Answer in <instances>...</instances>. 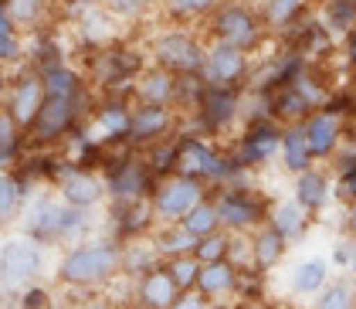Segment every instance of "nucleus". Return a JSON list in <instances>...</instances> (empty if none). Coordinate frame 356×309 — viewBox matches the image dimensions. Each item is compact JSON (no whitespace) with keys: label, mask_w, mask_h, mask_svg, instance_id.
I'll return each instance as SVG.
<instances>
[{"label":"nucleus","mask_w":356,"mask_h":309,"mask_svg":"<svg viewBox=\"0 0 356 309\" xmlns=\"http://www.w3.org/2000/svg\"><path fill=\"white\" fill-rule=\"evenodd\" d=\"M55 276L68 289H102L122 276V241L99 238V241H79L61 255Z\"/></svg>","instance_id":"1"},{"label":"nucleus","mask_w":356,"mask_h":309,"mask_svg":"<svg viewBox=\"0 0 356 309\" xmlns=\"http://www.w3.org/2000/svg\"><path fill=\"white\" fill-rule=\"evenodd\" d=\"M92 228V218H88V211L82 207H72V204H65L61 197H34L28 204V211H24V235H31L34 241H41L44 248H51V245H61V241H82V235Z\"/></svg>","instance_id":"2"},{"label":"nucleus","mask_w":356,"mask_h":309,"mask_svg":"<svg viewBox=\"0 0 356 309\" xmlns=\"http://www.w3.org/2000/svg\"><path fill=\"white\" fill-rule=\"evenodd\" d=\"M44 265H48L44 245L34 241L31 235L17 231V235L0 238V289H7V292L28 289L41 279Z\"/></svg>","instance_id":"3"},{"label":"nucleus","mask_w":356,"mask_h":309,"mask_svg":"<svg viewBox=\"0 0 356 309\" xmlns=\"http://www.w3.org/2000/svg\"><path fill=\"white\" fill-rule=\"evenodd\" d=\"M214 204L220 214V228L231 235H251L261 225H268V197L258 194L248 184H224L214 187Z\"/></svg>","instance_id":"4"},{"label":"nucleus","mask_w":356,"mask_h":309,"mask_svg":"<svg viewBox=\"0 0 356 309\" xmlns=\"http://www.w3.org/2000/svg\"><path fill=\"white\" fill-rule=\"evenodd\" d=\"M211 34L220 45L241 48V52L251 55L254 48H261L268 28H265V17L254 7L238 3V0H220L218 7L211 10Z\"/></svg>","instance_id":"5"},{"label":"nucleus","mask_w":356,"mask_h":309,"mask_svg":"<svg viewBox=\"0 0 356 309\" xmlns=\"http://www.w3.org/2000/svg\"><path fill=\"white\" fill-rule=\"evenodd\" d=\"M302 129H305L312 160H316V164H332V157L343 150L346 133H350V116L343 109V99L336 95L329 106L312 109V113L302 119Z\"/></svg>","instance_id":"6"},{"label":"nucleus","mask_w":356,"mask_h":309,"mask_svg":"<svg viewBox=\"0 0 356 309\" xmlns=\"http://www.w3.org/2000/svg\"><path fill=\"white\" fill-rule=\"evenodd\" d=\"M207 194H211L207 184L191 180V177H180V173H170L163 180H156V187H153V194H149L156 225H177L193 204H200Z\"/></svg>","instance_id":"7"},{"label":"nucleus","mask_w":356,"mask_h":309,"mask_svg":"<svg viewBox=\"0 0 356 309\" xmlns=\"http://www.w3.org/2000/svg\"><path fill=\"white\" fill-rule=\"evenodd\" d=\"M282 122L275 119V116H251V122H248L245 136L238 140L234 146V164L241 170H258L265 167V164H272L275 157H278V150H282Z\"/></svg>","instance_id":"8"},{"label":"nucleus","mask_w":356,"mask_h":309,"mask_svg":"<svg viewBox=\"0 0 356 309\" xmlns=\"http://www.w3.org/2000/svg\"><path fill=\"white\" fill-rule=\"evenodd\" d=\"M153 58L160 68L173 72V75H200L207 48L187 31H166L153 41Z\"/></svg>","instance_id":"9"},{"label":"nucleus","mask_w":356,"mask_h":309,"mask_svg":"<svg viewBox=\"0 0 356 309\" xmlns=\"http://www.w3.org/2000/svg\"><path fill=\"white\" fill-rule=\"evenodd\" d=\"M51 177H55L58 191H61V200L72 204V207L92 211L106 197V177H99L95 170H88V167H79L72 160L61 164V167H51Z\"/></svg>","instance_id":"10"},{"label":"nucleus","mask_w":356,"mask_h":309,"mask_svg":"<svg viewBox=\"0 0 356 309\" xmlns=\"http://www.w3.org/2000/svg\"><path fill=\"white\" fill-rule=\"evenodd\" d=\"M106 167H109L106 170V194L112 200H143L156 187V177H153V170L146 167V160L122 157V160L106 164Z\"/></svg>","instance_id":"11"},{"label":"nucleus","mask_w":356,"mask_h":309,"mask_svg":"<svg viewBox=\"0 0 356 309\" xmlns=\"http://www.w3.org/2000/svg\"><path fill=\"white\" fill-rule=\"evenodd\" d=\"M75 119H79V95H44L28 129L34 143H55L75 126Z\"/></svg>","instance_id":"12"},{"label":"nucleus","mask_w":356,"mask_h":309,"mask_svg":"<svg viewBox=\"0 0 356 309\" xmlns=\"http://www.w3.org/2000/svg\"><path fill=\"white\" fill-rule=\"evenodd\" d=\"M248 68H251V65H248V52L214 41V45L207 48L200 79L207 85H214V88H241V82L248 79Z\"/></svg>","instance_id":"13"},{"label":"nucleus","mask_w":356,"mask_h":309,"mask_svg":"<svg viewBox=\"0 0 356 309\" xmlns=\"http://www.w3.org/2000/svg\"><path fill=\"white\" fill-rule=\"evenodd\" d=\"M238 106H241V95L238 88H214L207 85L200 102H197V116H200V126L207 133H224L234 126L238 119Z\"/></svg>","instance_id":"14"},{"label":"nucleus","mask_w":356,"mask_h":309,"mask_svg":"<svg viewBox=\"0 0 356 309\" xmlns=\"http://www.w3.org/2000/svg\"><path fill=\"white\" fill-rule=\"evenodd\" d=\"M112 228H115V241H133V238H146L156 228V214L149 197L143 200H112Z\"/></svg>","instance_id":"15"},{"label":"nucleus","mask_w":356,"mask_h":309,"mask_svg":"<svg viewBox=\"0 0 356 309\" xmlns=\"http://www.w3.org/2000/svg\"><path fill=\"white\" fill-rule=\"evenodd\" d=\"M332 279V262L326 255H305L296 258L289 276H285V289L289 296H299V299H312L323 292V285Z\"/></svg>","instance_id":"16"},{"label":"nucleus","mask_w":356,"mask_h":309,"mask_svg":"<svg viewBox=\"0 0 356 309\" xmlns=\"http://www.w3.org/2000/svg\"><path fill=\"white\" fill-rule=\"evenodd\" d=\"M177 296H180V289H177V282L170 279L163 262L156 269L143 272L139 279H133V303H136V309H170L177 303Z\"/></svg>","instance_id":"17"},{"label":"nucleus","mask_w":356,"mask_h":309,"mask_svg":"<svg viewBox=\"0 0 356 309\" xmlns=\"http://www.w3.org/2000/svg\"><path fill=\"white\" fill-rule=\"evenodd\" d=\"M292 200L302 204L312 218H316L319 211H326L329 200H332V173L323 170L319 164L296 173V177H292Z\"/></svg>","instance_id":"18"},{"label":"nucleus","mask_w":356,"mask_h":309,"mask_svg":"<svg viewBox=\"0 0 356 309\" xmlns=\"http://www.w3.org/2000/svg\"><path fill=\"white\" fill-rule=\"evenodd\" d=\"M173 129V109L170 106H143L139 102L129 119V143L136 146H153L170 136Z\"/></svg>","instance_id":"19"},{"label":"nucleus","mask_w":356,"mask_h":309,"mask_svg":"<svg viewBox=\"0 0 356 309\" xmlns=\"http://www.w3.org/2000/svg\"><path fill=\"white\" fill-rule=\"evenodd\" d=\"M268 225L289 241V245H296L302 241L305 235H309V228H312V214L296 204L292 197H285V200H275L272 207H268Z\"/></svg>","instance_id":"20"},{"label":"nucleus","mask_w":356,"mask_h":309,"mask_svg":"<svg viewBox=\"0 0 356 309\" xmlns=\"http://www.w3.org/2000/svg\"><path fill=\"white\" fill-rule=\"evenodd\" d=\"M133 92H136V99L143 106H173L177 102V75L156 65V68L136 75Z\"/></svg>","instance_id":"21"},{"label":"nucleus","mask_w":356,"mask_h":309,"mask_svg":"<svg viewBox=\"0 0 356 309\" xmlns=\"http://www.w3.org/2000/svg\"><path fill=\"white\" fill-rule=\"evenodd\" d=\"M289 248H292V245H289L272 225H261L258 231H251V262H254V269L265 272V276L285 262Z\"/></svg>","instance_id":"22"},{"label":"nucleus","mask_w":356,"mask_h":309,"mask_svg":"<svg viewBox=\"0 0 356 309\" xmlns=\"http://www.w3.org/2000/svg\"><path fill=\"white\" fill-rule=\"evenodd\" d=\"M238 265H231L227 258L224 262H211V265H200V276H197V292H204L211 303H218L224 296H238Z\"/></svg>","instance_id":"23"},{"label":"nucleus","mask_w":356,"mask_h":309,"mask_svg":"<svg viewBox=\"0 0 356 309\" xmlns=\"http://www.w3.org/2000/svg\"><path fill=\"white\" fill-rule=\"evenodd\" d=\"M278 160H282V167L289 170L292 177L302 173V170L316 167V160H312V153H309V140H305L302 122H292V126L282 129V150H278Z\"/></svg>","instance_id":"24"},{"label":"nucleus","mask_w":356,"mask_h":309,"mask_svg":"<svg viewBox=\"0 0 356 309\" xmlns=\"http://www.w3.org/2000/svg\"><path fill=\"white\" fill-rule=\"evenodd\" d=\"M309 10H312V0H265V10H261V17H265V28L268 31H285L296 28L302 17H309Z\"/></svg>","instance_id":"25"},{"label":"nucleus","mask_w":356,"mask_h":309,"mask_svg":"<svg viewBox=\"0 0 356 309\" xmlns=\"http://www.w3.org/2000/svg\"><path fill=\"white\" fill-rule=\"evenodd\" d=\"M163 258L156 252L153 238H133V241H122V276L129 279H139L143 272L156 269Z\"/></svg>","instance_id":"26"},{"label":"nucleus","mask_w":356,"mask_h":309,"mask_svg":"<svg viewBox=\"0 0 356 309\" xmlns=\"http://www.w3.org/2000/svg\"><path fill=\"white\" fill-rule=\"evenodd\" d=\"M41 102H44V82L31 75V79H24V82L14 88V99H10L14 122H17V126H31L38 109H41Z\"/></svg>","instance_id":"27"},{"label":"nucleus","mask_w":356,"mask_h":309,"mask_svg":"<svg viewBox=\"0 0 356 309\" xmlns=\"http://www.w3.org/2000/svg\"><path fill=\"white\" fill-rule=\"evenodd\" d=\"M28 194L31 191L21 177L0 170V228H7L17 214H21V207L28 204Z\"/></svg>","instance_id":"28"},{"label":"nucleus","mask_w":356,"mask_h":309,"mask_svg":"<svg viewBox=\"0 0 356 309\" xmlns=\"http://www.w3.org/2000/svg\"><path fill=\"white\" fill-rule=\"evenodd\" d=\"M153 245H156V252H160V258H180V255H193V248H197V238H193L187 228L180 225H160V231L153 235Z\"/></svg>","instance_id":"29"},{"label":"nucleus","mask_w":356,"mask_h":309,"mask_svg":"<svg viewBox=\"0 0 356 309\" xmlns=\"http://www.w3.org/2000/svg\"><path fill=\"white\" fill-rule=\"evenodd\" d=\"M309 309H356V282L350 276H332L319 296H312Z\"/></svg>","instance_id":"30"},{"label":"nucleus","mask_w":356,"mask_h":309,"mask_svg":"<svg viewBox=\"0 0 356 309\" xmlns=\"http://www.w3.org/2000/svg\"><path fill=\"white\" fill-rule=\"evenodd\" d=\"M129 119H133V109H126L122 102H112L106 109H99V116H95L99 140H106V143L129 140Z\"/></svg>","instance_id":"31"},{"label":"nucleus","mask_w":356,"mask_h":309,"mask_svg":"<svg viewBox=\"0 0 356 309\" xmlns=\"http://www.w3.org/2000/svg\"><path fill=\"white\" fill-rule=\"evenodd\" d=\"M180 225L191 231L193 238L200 241V238H207V235H214L220 231V214H218V204H214V197L207 194L200 204H193L191 211L180 218Z\"/></svg>","instance_id":"32"},{"label":"nucleus","mask_w":356,"mask_h":309,"mask_svg":"<svg viewBox=\"0 0 356 309\" xmlns=\"http://www.w3.org/2000/svg\"><path fill=\"white\" fill-rule=\"evenodd\" d=\"M319 21L336 38H343V34H350L356 28V3L353 0H323L319 3Z\"/></svg>","instance_id":"33"},{"label":"nucleus","mask_w":356,"mask_h":309,"mask_svg":"<svg viewBox=\"0 0 356 309\" xmlns=\"http://www.w3.org/2000/svg\"><path fill=\"white\" fill-rule=\"evenodd\" d=\"M231 252V231H214V235H207V238H200L197 241V248H193V258L200 262V265H211V262H224Z\"/></svg>","instance_id":"34"},{"label":"nucleus","mask_w":356,"mask_h":309,"mask_svg":"<svg viewBox=\"0 0 356 309\" xmlns=\"http://www.w3.org/2000/svg\"><path fill=\"white\" fill-rule=\"evenodd\" d=\"M163 265H166V272H170V279L177 282V289H180V292H191V289H197V276H200V262H197L193 255H180V258H166Z\"/></svg>","instance_id":"35"},{"label":"nucleus","mask_w":356,"mask_h":309,"mask_svg":"<svg viewBox=\"0 0 356 309\" xmlns=\"http://www.w3.org/2000/svg\"><path fill=\"white\" fill-rule=\"evenodd\" d=\"M17 150H21V126L14 122L10 113H0V170L14 164Z\"/></svg>","instance_id":"36"},{"label":"nucleus","mask_w":356,"mask_h":309,"mask_svg":"<svg viewBox=\"0 0 356 309\" xmlns=\"http://www.w3.org/2000/svg\"><path fill=\"white\" fill-rule=\"evenodd\" d=\"M21 55V41H17V28H14V17L0 7V61H10V58Z\"/></svg>","instance_id":"37"},{"label":"nucleus","mask_w":356,"mask_h":309,"mask_svg":"<svg viewBox=\"0 0 356 309\" xmlns=\"http://www.w3.org/2000/svg\"><path fill=\"white\" fill-rule=\"evenodd\" d=\"M21 309H55V299L44 285L34 282L28 289H21Z\"/></svg>","instance_id":"38"},{"label":"nucleus","mask_w":356,"mask_h":309,"mask_svg":"<svg viewBox=\"0 0 356 309\" xmlns=\"http://www.w3.org/2000/svg\"><path fill=\"white\" fill-rule=\"evenodd\" d=\"M218 3L220 0H173L170 7H173L180 17H204V14H211Z\"/></svg>","instance_id":"39"},{"label":"nucleus","mask_w":356,"mask_h":309,"mask_svg":"<svg viewBox=\"0 0 356 309\" xmlns=\"http://www.w3.org/2000/svg\"><path fill=\"white\" fill-rule=\"evenodd\" d=\"M102 3L112 17H139L149 7V0H102Z\"/></svg>","instance_id":"40"},{"label":"nucleus","mask_w":356,"mask_h":309,"mask_svg":"<svg viewBox=\"0 0 356 309\" xmlns=\"http://www.w3.org/2000/svg\"><path fill=\"white\" fill-rule=\"evenodd\" d=\"M336 55H339V65H343V68L350 72V79H353L356 75V28L339 38V52H336Z\"/></svg>","instance_id":"41"},{"label":"nucleus","mask_w":356,"mask_h":309,"mask_svg":"<svg viewBox=\"0 0 356 309\" xmlns=\"http://www.w3.org/2000/svg\"><path fill=\"white\" fill-rule=\"evenodd\" d=\"M170 309H214V303H211L204 292L191 289V292H180V296H177V303H173Z\"/></svg>","instance_id":"42"},{"label":"nucleus","mask_w":356,"mask_h":309,"mask_svg":"<svg viewBox=\"0 0 356 309\" xmlns=\"http://www.w3.org/2000/svg\"><path fill=\"white\" fill-rule=\"evenodd\" d=\"M339 99H343V109H346V116H350V122H356V75L343 85Z\"/></svg>","instance_id":"43"},{"label":"nucleus","mask_w":356,"mask_h":309,"mask_svg":"<svg viewBox=\"0 0 356 309\" xmlns=\"http://www.w3.org/2000/svg\"><path fill=\"white\" fill-rule=\"evenodd\" d=\"M343 238L356 241V207H346V221H343Z\"/></svg>","instance_id":"44"},{"label":"nucleus","mask_w":356,"mask_h":309,"mask_svg":"<svg viewBox=\"0 0 356 309\" xmlns=\"http://www.w3.org/2000/svg\"><path fill=\"white\" fill-rule=\"evenodd\" d=\"M343 272L356 282V241H350V258H346V269H343Z\"/></svg>","instance_id":"45"},{"label":"nucleus","mask_w":356,"mask_h":309,"mask_svg":"<svg viewBox=\"0 0 356 309\" xmlns=\"http://www.w3.org/2000/svg\"><path fill=\"white\" fill-rule=\"evenodd\" d=\"M234 309H272V306H268L265 299H241Z\"/></svg>","instance_id":"46"},{"label":"nucleus","mask_w":356,"mask_h":309,"mask_svg":"<svg viewBox=\"0 0 356 309\" xmlns=\"http://www.w3.org/2000/svg\"><path fill=\"white\" fill-rule=\"evenodd\" d=\"M82 309H112V306H106V303H88V306H82Z\"/></svg>","instance_id":"47"},{"label":"nucleus","mask_w":356,"mask_h":309,"mask_svg":"<svg viewBox=\"0 0 356 309\" xmlns=\"http://www.w3.org/2000/svg\"><path fill=\"white\" fill-rule=\"evenodd\" d=\"M0 92H3V75H0Z\"/></svg>","instance_id":"48"},{"label":"nucleus","mask_w":356,"mask_h":309,"mask_svg":"<svg viewBox=\"0 0 356 309\" xmlns=\"http://www.w3.org/2000/svg\"><path fill=\"white\" fill-rule=\"evenodd\" d=\"M353 3H356V0H353Z\"/></svg>","instance_id":"49"}]
</instances>
